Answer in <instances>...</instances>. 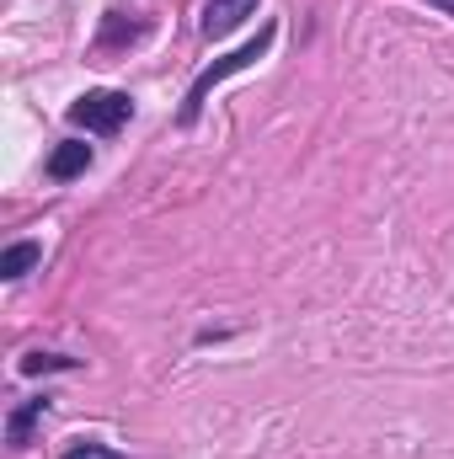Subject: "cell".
Wrapping results in <instances>:
<instances>
[{"label":"cell","mask_w":454,"mask_h":459,"mask_svg":"<svg viewBox=\"0 0 454 459\" xmlns=\"http://www.w3.org/2000/svg\"><path fill=\"white\" fill-rule=\"evenodd\" d=\"M54 368H75V358H65V352H27L22 358V374H54Z\"/></svg>","instance_id":"cell-7"},{"label":"cell","mask_w":454,"mask_h":459,"mask_svg":"<svg viewBox=\"0 0 454 459\" xmlns=\"http://www.w3.org/2000/svg\"><path fill=\"white\" fill-rule=\"evenodd\" d=\"M428 5H439V11H450L454 16V0H428Z\"/></svg>","instance_id":"cell-9"},{"label":"cell","mask_w":454,"mask_h":459,"mask_svg":"<svg viewBox=\"0 0 454 459\" xmlns=\"http://www.w3.org/2000/svg\"><path fill=\"white\" fill-rule=\"evenodd\" d=\"M48 411V395H38V401H22L16 411H11V422H5V444L11 449H27V438H32V422Z\"/></svg>","instance_id":"cell-5"},{"label":"cell","mask_w":454,"mask_h":459,"mask_svg":"<svg viewBox=\"0 0 454 459\" xmlns=\"http://www.w3.org/2000/svg\"><path fill=\"white\" fill-rule=\"evenodd\" d=\"M267 48H273V22H267V27H262V32H257V38H251L246 48H235V54H225L220 65H209V70H204V75L193 81V91H188V102H182V123H193V117L204 113V102H209V91H214L220 81H230L235 70H246V65H257V59L267 54Z\"/></svg>","instance_id":"cell-1"},{"label":"cell","mask_w":454,"mask_h":459,"mask_svg":"<svg viewBox=\"0 0 454 459\" xmlns=\"http://www.w3.org/2000/svg\"><path fill=\"white\" fill-rule=\"evenodd\" d=\"M128 117H134L128 91H86L70 102V123H81L86 134H118Z\"/></svg>","instance_id":"cell-2"},{"label":"cell","mask_w":454,"mask_h":459,"mask_svg":"<svg viewBox=\"0 0 454 459\" xmlns=\"http://www.w3.org/2000/svg\"><path fill=\"white\" fill-rule=\"evenodd\" d=\"M92 166V144H81V139H70V144H59L54 155H48V177L54 182H70V177H81Z\"/></svg>","instance_id":"cell-4"},{"label":"cell","mask_w":454,"mask_h":459,"mask_svg":"<svg viewBox=\"0 0 454 459\" xmlns=\"http://www.w3.org/2000/svg\"><path fill=\"white\" fill-rule=\"evenodd\" d=\"M38 256H43L38 240H16V246H5V256H0V278H22Z\"/></svg>","instance_id":"cell-6"},{"label":"cell","mask_w":454,"mask_h":459,"mask_svg":"<svg viewBox=\"0 0 454 459\" xmlns=\"http://www.w3.org/2000/svg\"><path fill=\"white\" fill-rule=\"evenodd\" d=\"M246 16H257V0H209L204 5V38H225Z\"/></svg>","instance_id":"cell-3"},{"label":"cell","mask_w":454,"mask_h":459,"mask_svg":"<svg viewBox=\"0 0 454 459\" xmlns=\"http://www.w3.org/2000/svg\"><path fill=\"white\" fill-rule=\"evenodd\" d=\"M65 459H128V455H118V449H108V444H70Z\"/></svg>","instance_id":"cell-8"}]
</instances>
